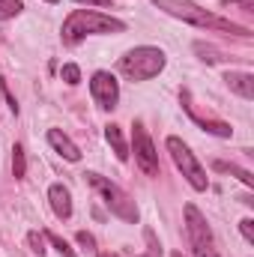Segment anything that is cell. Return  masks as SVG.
Listing matches in <instances>:
<instances>
[{
  "instance_id": "cell-1",
  "label": "cell",
  "mask_w": 254,
  "mask_h": 257,
  "mask_svg": "<svg viewBox=\"0 0 254 257\" xmlns=\"http://www.w3.org/2000/svg\"><path fill=\"white\" fill-rule=\"evenodd\" d=\"M153 3H156L159 9H165L168 15H174V18H180V21H189V24H197V27L224 30V33H236V36H251L248 27L233 24V21H227V18H218V15L200 9V6L191 3V0H153Z\"/></svg>"
},
{
  "instance_id": "cell-2",
  "label": "cell",
  "mask_w": 254,
  "mask_h": 257,
  "mask_svg": "<svg viewBox=\"0 0 254 257\" xmlns=\"http://www.w3.org/2000/svg\"><path fill=\"white\" fill-rule=\"evenodd\" d=\"M123 30H126V24L111 18V15H102L96 9H75L63 21V42L78 45L90 33H123Z\"/></svg>"
},
{
  "instance_id": "cell-3",
  "label": "cell",
  "mask_w": 254,
  "mask_h": 257,
  "mask_svg": "<svg viewBox=\"0 0 254 257\" xmlns=\"http://www.w3.org/2000/svg\"><path fill=\"white\" fill-rule=\"evenodd\" d=\"M165 69V51L153 48V45H141L132 48L126 57L120 60V72L126 75L129 81H150Z\"/></svg>"
},
{
  "instance_id": "cell-4",
  "label": "cell",
  "mask_w": 254,
  "mask_h": 257,
  "mask_svg": "<svg viewBox=\"0 0 254 257\" xmlns=\"http://www.w3.org/2000/svg\"><path fill=\"white\" fill-rule=\"evenodd\" d=\"M84 177H87V183L99 192L102 203H105L117 218H123V221H129V224L138 221V206H135V200H132L117 183H111V180H105V177H99V174H84Z\"/></svg>"
},
{
  "instance_id": "cell-5",
  "label": "cell",
  "mask_w": 254,
  "mask_h": 257,
  "mask_svg": "<svg viewBox=\"0 0 254 257\" xmlns=\"http://www.w3.org/2000/svg\"><path fill=\"white\" fill-rule=\"evenodd\" d=\"M168 153H171V159H174V165L183 171V177L191 183V189H197V192H206V186H209V180H206V171L197 165V159H194V153H191L189 147L180 141V138H168Z\"/></svg>"
},
{
  "instance_id": "cell-6",
  "label": "cell",
  "mask_w": 254,
  "mask_h": 257,
  "mask_svg": "<svg viewBox=\"0 0 254 257\" xmlns=\"http://www.w3.org/2000/svg\"><path fill=\"white\" fill-rule=\"evenodd\" d=\"M132 144H135V159H138L141 171H144L147 177H159V153H156L153 138H150V132L144 128V123H141V120H135Z\"/></svg>"
},
{
  "instance_id": "cell-7",
  "label": "cell",
  "mask_w": 254,
  "mask_h": 257,
  "mask_svg": "<svg viewBox=\"0 0 254 257\" xmlns=\"http://www.w3.org/2000/svg\"><path fill=\"white\" fill-rule=\"evenodd\" d=\"M90 93H93V102L105 111L117 108V99H120V87H117V78L111 72H96L93 81H90Z\"/></svg>"
},
{
  "instance_id": "cell-8",
  "label": "cell",
  "mask_w": 254,
  "mask_h": 257,
  "mask_svg": "<svg viewBox=\"0 0 254 257\" xmlns=\"http://www.w3.org/2000/svg\"><path fill=\"white\" fill-rule=\"evenodd\" d=\"M186 230H189V242L194 251L212 245V230H209L206 218L200 215V209L194 203H186Z\"/></svg>"
},
{
  "instance_id": "cell-9",
  "label": "cell",
  "mask_w": 254,
  "mask_h": 257,
  "mask_svg": "<svg viewBox=\"0 0 254 257\" xmlns=\"http://www.w3.org/2000/svg\"><path fill=\"white\" fill-rule=\"evenodd\" d=\"M180 99H183V108L189 111V117L200 128H206V132H212V135H218V138H230V135H233V128L227 126L224 120H215V117H203V114H197V111H194V105H191V93H189V90H183V96H180Z\"/></svg>"
},
{
  "instance_id": "cell-10",
  "label": "cell",
  "mask_w": 254,
  "mask_h": 257,
  "mask_svg": "<svg viewBox=\"0 0 254 257\" xmlns=\"http://www.w3.org/2000/svg\"><path fill=\"white\" fill-rule=\"evenodd\" d=\"M48 200H51V209H54L57 218H69L72 215V194H69V189L63 183H54L48 189Z\"/></svg>"
},
{
  "instance_id": "cell-11",
  "label": "cell",
  "mask_w": 254,
  "mask_h": 257,
  "mask_svg": "<svg viewBox=\"0 0 254 257\" xmlns=\"http://www.w3.org/2000/svg\"><path fill=\"white\" fill-rule=\"evenodd\" d=\"M48 144L54 147V153H60V156H63L66 162H78V159H81V150L66 138L60 128H48Z\"/></svg>"
},
{
  "instance_id": "cell-12",
  "label": "cell",
  "mask_w": 254,
  "mask_h": 257,
  "mask_svg": "<svg viewBox=\"0 0 254 257\" xmlns=\"http://www.w3.org/2000/svg\"><path fill=\"white\" fill-rule=\"evenodd\" d=\"M224 81H227V87H230L233 93H239L242 99H254V75H248V72H227Z\"/></svg>"
},
{
  "instance_id": "cell-13",
  "label": "cell",
  "mask_w": 254,
  "mask_h": 257,
  "mask_svg": "<svg viewBox=\"0 0 254 257\" xmlns=\"http://www.w3.org/2000/svg\"><path fill=\"white\" fill-rule=\"evenodd\" d=\"M105 138H108V144L114 147L117 159H120V162H126V159H129V147H126V138H123L120 126H105Z\"/></svg>"
},
{
  "instance_id": "cell-14",
  "label": "cell",
  "mask_w": 254,
  "mask_h": 257,
  "mask_svg": "<svg viewBox=\"0 0 254 257\" xmlns=\"http://www.w3.org/2000/svg\"><path fill=\"white\" fill-rule=\"evenodd\" d=\"M212 168L215 171H221V174H230V177H236L239 183H245L248 189L254 186V177L245 171V168H239V165H227V162H212Z\"/></svg>"
},
{
  "instance_id": "cell-15",
  "label": "cell",
  "mask_w": 254,
  "mask_h": 257,
  "mask_svg": "<svg viewBox=\"0 0 254 257\" xmlns=\"http://www.w3.org/2000/svg\"><path fill=\"white\" fill-rule=\"evenodd\" d=\"M12 174H15V180H24V174H27V159H24L21 144H15V150H12Z\"/></svg>"
},
{
  "instance_id": "cell-16",
  "label": "cell",
  "mask_w": 254,
  "mask_h": 257,
  "mask_svg": "<svg viewBox=\"0 0 254 257\" xmlns=\"http://www.w3.org/2000/svg\"><path fill=\"white\" fill-rule=\"evenodd\" d=\"M45 239H48V242H51V245H54V248H57L63 257H75V251L69 248V242H66L63 236H57L54 230H45Z\"/></svg>"
},
{
  "instance_id": "cell-17",
  "label": "cell",
  "mask_w": 254,
  "mask_h": 257,
  "mask_svg": "<svg viewBox=\"0 0 254 257\" xmlns=\"http://www.w3.org/2000/svg\"><path fill=\"white\" fill-rule=\"evenodd\" d=\"M194 54H200V60H206V63H218V60H221V57H218V48L203 45V42H194Z\"/></svg>"
},
{
  "instance_id": "cell-18",
  "label": "cell",
  "mask_w": 254,
  "mask_h": 257,
  "mask_svg": "<svg viewBox=\"0 0 254 257\" xmlns=\"http://www.w3.org/2000/svg\"><path fill=\"white\" fill-rule=\"evenodd\" d=\"M21 12V0H0V21L15 18Z\"/></svg>"
},
{
  "instance_id": "cell-19",
  "label": "cell",
  "mask_w": 254,
  "mask_h": 257,
  "mask_svg": "<svg viewBox=\"0 0 254 257\" xmlns=\"http://www.w3.org/2000/svg\"><path fill=\"white\" fill-rule=\"evenodd\" d=\"M27 242H30V248H33V254H45V233H39V230H30L27 233Z\"/></svg>"
},
{
  "instance_id": "cell-20",
  "label": "cell",
  "mask_w": 254,
  "mask_h": 257,
  "mask_svg": "<svg viewBox=\"0 0 254 257\" xmlns=\"http://www.w3.org/2000/svg\"><path fill=\"white\" fill-rule=\"evenodd\" d=\"M63 81H66V84H72V87H75V84L81 81V69H78L75 63H66V66H63Z\"/></svg>"
},
{
  "instance_id": "cell-21",
  "label": "cell",
  "mask_w": 254,
  "mask_h": 257,
  "mask_svg": "<svg viewBox=\"0 0 254 257\" xmlns=\"http://www.w3.org/2000/svg\"><path fill=\"white\" fill-rule=\"evenodd\" d=\"M144 236H147V242H150V251H147V254H138V257H162V245L156 242V236H153V230H147Z\"/></svg>"
},
{
  "instance_id": "cell-22",
  "label": "cell",
  "mask_w": 254,
  "mask_h": 257,
  "mask_svg": "<svg viewBox=\"0 0 254 257\" xmlns=\"http://www.w3.org/2000/svg\"><path fill=\"white\" fill-rule=\"evenodd\" d=\"M0 93H3V96H6V102H9V111H12V114H18V102H15V96L9 93V87H6V81H3V78H0Z\"/></svg>"
},
{
  "instance_id": "cell-23",
  "label": "cell",
  "mask_w": 254,
  "mask_h": 257,
  "mask_svg": "<svg viewBox=\"0 0 254 257\" xmlns=\"http://www.w3.org/2000/svg\"><path fill=\"white\" fill-rule=\"evenodd\" d=\"M239 230H242V236L254 245V221L251 218H242V221H239Z\"/></svg>"
},
{
  "instance_id": "cell-24",
  "label": "cell",
  "mask_w": 254,
  "mask_h": 257,
  "mask_svg": "<svg viewBox=\"0 0 254 257\" xmlns=\"http://www.w3.org/2000/svg\"><path fill=\"white\" fill-rule=\"evenodd\" d=\"M78 242H81V245H84L87 251H96V239H93V236H90L87 230H81V233H78Z\"/></svg>"
},
{
  "instance_id": "cell-25",
  "label": "cell",
  "mask_w": 254,
  "mask_h": 257,
  "mask_svg": "<svg viewBox=\"0 0 254 257\" xmlns=\"http://www.w3.org/2000/svg\"><path fill=\"white\" fill-rule=\"evenodd\" d=\"M194 254L197 257H218V251H215V245H206V248H197Z\"/></svg>"
},
{
  "instance_id": "cell-26",
  "label": "cell",
  "mask_w": 254,
  "mask_h": 257,
  "mask_svg": "<svg viewBox=\"0 0 254 257\" xmlns=\"http://www.w3.org/2000/svg\"><path fill=\"white\" fill-rule=\"evenodd\" d=\"M227 6H242V9H254V0H224Z\"/></svg>"
},
{
  "instance_id": "cell-27",
  "label": "cell",
  "mask_w": 254,
  "mask_h": 257,
  "mask_svg": "<svg viewBox=\"0 0 254 257\" xmlns=\"http://www.w3.org/2000/svg\"><path fill=\"white\" fill-rule=\"evenodd\" d=\"M78 3H87V6H111V0H78Z\"/></svg>"
},
{
  "instance_id": "cell-28",
  "label": "cell",
  "mask_w": 254,
  "mask_h": 257,
  "mask_svg": "<svg viewBox=\"0 0 254 257\" xmlns=\"http://www.w3.org/2000/svg\"><path fill=\"white\" fill-rule=\"evenodd\" d=\"M171 257H183V254H180V251H174V254H171Z\"/></svg>"
},
{
  "instance_id": "cell-29",
  "label": "cell",
  "mask_w": 254,
  "mask_h": 257,
  "mask_svg": "<svg viewBox=\"0 0 254 257\" xmlns=\"http://www.w3.org/2000/svg\"><path fill=\"white\" fill-rule=\"evenodd\" d=\"M99 257H117V254H99Z\"/></svg>"
},
{
  "instance_id": "cell-30",
  "label": "cell",
  "mask_w": 254,
  "mask_h": 257,
  "mask_svg": "<svg viewBox=\"0 0 254 257\" xmlns=\"http://www.w3.org/2000/svg\"><path fill=\"white\" fill-rule=\"evenodd\" d=\"M48 3H57V0H48Z\"/></svg>"
}]
</instances>
